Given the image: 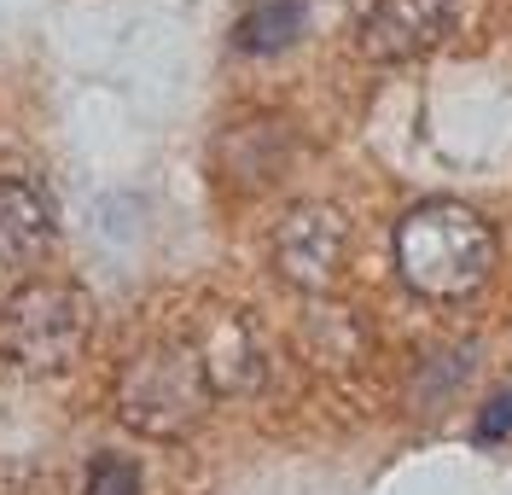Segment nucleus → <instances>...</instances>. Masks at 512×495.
<instances>
[{"label":"nucleus","instance_id":"8","mask_svg":"<svg viewBox=\"0 0 512 495\" xmlns=\"http://www.w3.org/2000/svg\"><path fill=\"white\" fill-rule=\"evenodd\" d=\"M303 0H251L245 12H239V24H233V47L239 53H251V59H262V53H286L291 41L303 35Z\"/></svg>","mask_w":512,"mask_h":495},{"label":"nucleus","instance_id":"10","mask_svg":"<svg viewBox=\"0 0 512 495\" xmlns=\"http://www.w3.org/2000/svg\"><path fill=\"white\" fill-rule=\"evenodd\" d=\"M507 431H512V385L501 396H489V408L472 420V437H478V443H501Z\"/></svg>","mask_w":512,"mask_h":495},{"label":"nucleus","instance_id":"4","mask_svg":"<svg viewBox=\"0 0 512 495\" xmlns=\"http://www.w3.org/2000/svg\"><path fill=\"white\" fill-rule=\"evenodd\" d=\"M268 257H274V274L297 286V292H332L338 274H344V257H350V222L338 204L326 198H303L291 204L286 216L274 222V239H268Z\"/></svg>","mask_w":512,"mask_h":495},{"label":"nucleus","instance_id":"5","mask_svg":"<svg viewBox=\"0 0 512 495\" xmlns=\"http://www.w3.org/2000/svg\"><path fill=\"white\" fill-rule=\"evenodd\" d=\"M448 30H454V0H373L361 12L355 41L373 65H408L425 59Z\"/></svg>","mask_w":512,"mask_h":495},{"label":"nucleus","instance_id":"11","mask_svg":"<svg viewBox=\"0 0 512 495\" xmlns=\"http://www.w3.org/2000/svg\"><path fill=\"white\" fill-rule=\"evenodd\" d=\"M30 490V466L24 461H0V495H24Z\"/></svg>","mask_w":512,"mask_h":495},{"label":"nucleus","instance_id":"6","mask_svg":"<svg viewBox=\"0 0 512 495\" xmlns=\"http://www.w3.org/2000/svg\"><path fill=\"white\" fill-rule=\"evenodd\" d=\"M192 350L204 362V379L216 396H245L262 385V344H256V327L245 321V309H216L204 327L192 332Z\"/></svg>","mask_w":512,"mask_h":495},{"label":"nucleus","instance_id":"1","mask_svg":"<svg viewBox=\"0 0 512 495\" xmlns=\"http://www.w3.org/2000/svg\"><path fill=\"white\" fill-rule=\"evenodd\" d=\"M501 263V239L489 216L460 198H425L396 222V274L414 297L431 303H466L489 286Z\"/></svg>","mask_w":512,"mask_h":495},{"label":"nucleus","instance_id":"3","mask_svg":"<svg viewBox=\"0 0 512 495\" xmlns=\"http://www.w3.org/2000/svg\"><path fill=\"white\" fill-rule=\"evenodd\" d=\"M88 344H94V297L76 280H24L0 303V362L30 379L70 373Z\"/></svg>","mask_w":512,"mask_h":495},{"label":"nucleus","instance_id":"9","mask_svg":"<svg viewBox=\"0 0 512 495\" xmlns=\"http://www.w3.org/2000/svg\"><path fill=\"white\" fill-rule=\"evenodd\" d=\"M82 495H140V466L128 455H94L88 478H82Z\"/></svg>","mask_w":512,"mask_h":495},{"label":"nucleus","instance_id":"2","mask_svg":"<svg viewBox=\"0 0 512 495\" xmlns=\"http://www.w3.org/2000/svg\"><path fill=\"white\" fill-rule=\"evenodd\" d=\"M210 402H216V391L204 379L192 338H152L117 373V420L152 443H175V437L198 431Z\"/></svg>","mask_w":512,"mask_h":495},{"label":"nucleus","instance_id":"7","mask_svg":"<svg viewBox=\"0 0 512 495\" xmlns=\"http://www.w3.org/2000/svg\"><path fill=\"white\" fill-rule=\"evenodd\" d=\"M53 198L30 175H0V268H24L53 245Z\"/></svg>","mask_w":512,"mask_h":495}]
</instances>
